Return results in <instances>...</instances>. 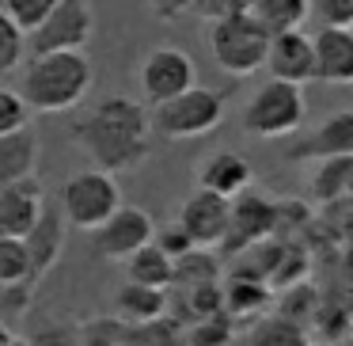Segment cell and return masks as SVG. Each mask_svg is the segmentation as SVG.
<instances>
[{
	"instance_id": "6da1fadb",
	"label": "cell",
	"mask_w": 353,
	"mask_h": 346,
	"mask_svg": "<svg viewBox=\"0 0 353 346\" xmlns=\"http://www.w3.org/2000/svg\"><path fill=\"white\" fill-rule=\"evenodd\" d=\"M148 110L130 95L95 99L72 126V145L84 148L99 171H133L148 156Z\"/></svg>"
},
{
	"instance_id": "7a4b0ae2",
	"label": "cell",
	"mask_w": 353,
	"mask_h": 346,
	"mask_svg": "<svg viewBox=\"0 0 353 346\" xmlns=\"http://www.w3.org/2000/svg\"><path fill=\"white\" fill-rule=\"evenodd\" d=\"M92 61L84 50H54V54H31L23 69V103L31 115H61V110L80 107L92 92Z\"/></svg>"
},
{
	"instance_id": "3957f363",
	"label": "cell",
	"mask_w": 353,
	"mask_h": 346,
	"mask_svg": "<svg viewBox=\"0 0 353 346\" xmlns=\"http://www.w3.org/2000/svg\"><path fill=\"white\" fill-rule=\"evenodd\" d=\"M221 118H224V92L190 84L186 92L156 103L152 115H148V130H156L168 141H194L213 133L221 126Z\"/></svg>"
},
{
	"instance_id": "277c9868",
	"label": "cell",
	"mask_w": 353,
	"mask_h": 346,
	"mask_svg": "<svg viewBox=\"0 0 353 346\" xmlns=\"http://www.w3.org/2000/svg\"><path fill=\"white\" fill-rule=\"evenodd\" d=\"M307 103H304V88L289 84V80H274L270 77L251 99L243 103V115H239V126H243L247 137H292V133L304 126Z\"/></svg>"
},
{
	"instance_id": "5b68a950",
	"label": "cell",
	"mask_w": 353,
	"mask_h": 346,
	"mask_svg": "<svg viewBox=\"0 0 353 346\" xmlns=\"http://www.w3.org/2000/svg\"><path fill=\"white\" fill-rule=\"evenodd\" d=\"M266 42H270V31L251 12H236V16H224L209 23V54H213L216 69L236 80L254 77L262 69Z\"/></svg>"
},
{
	"instance_id": "8992f818",
	"label": "cell",
	"mask_w": 353,
	"mask_h": 346,
	"mask_svg": "<svg viewBox=\"0 0 353 346\" xmlns=\"http://www.w3.org/2000/svg\"><path fill=\"white\" fill-rule=\"evenodd\" d=\"M122 206V191H118V179L110 171H99V168H88V171H77V175L65 179L61 186V217L65 224L80 232H92L107 221L114 209Z\"/></svg>"
},
{
	"instance_id": "52a82bcc",
	"label": "cell",
	"mask_w": 353,
	"mask_h": 346,
	"mask_svg": "<svg viewBox=\"0 0 353 346\" xmlns=\"http://www.w3.org/2000/svg\"><path fill=\"white\" fill-rule=\"evenodd\" d=\"M95 31L92 0H57V8L42 19L34 31H27L31 54H54V50H84Z\"/></svg>"
},
{
	"instance_id": "ba28073f",
	"label": "cell",
	"mask_w": 353,
	"mask_h": 346,
	"mask_svg": "<svg viewBox=\"0 0 353 346\" xmlns=\"http://www.w3.org/2000/svg\"><path fill=\"white\" fill-rule=\"evenodd\" d=\"M137 80H141V95L156 107V103H163L171 95L186 92L190 84H198L194 80V57L179 46H156L145 54V61L137 69Z\"/></svg>"
},
{
	"instance_id": "9c48e42d",
	"label": "cell",
	"mask_w": 353,
	"mask_h": 346,
	"mask_svg": "<svg viewBox=\"0 0 353 346\" xmlns=\"http://www.w3.org/2000/svg\"><path fill=\"white\" fill-rule=\"evenodd\" d=\"M270 236H274V198L251 191V186L239 191L228 206V232H224V240L216 247L239 255L251 244H262Z\"/></svg>"
},
{
	"instance_id": "30bf717a",
	"label": "cell",
	"mask_w": 353,
	"mask_h": 346,
	"mask_svg": "<svg viewBox=\"0 0 353 346\" xmlns=\"http://www.w3.org/2000/svg\"><path fill=\"white\" fill-rule=\"evenodd\" d=\"M152 217L148 209L141 206H118L99 229H92V244H95V255L99 259H110V262H122L125 255H133L141 244L152 240Z\"/></svg>"
},
{
	"instance_id": "8fae6325",
	"label": "cell",
	"mask_w": 353,
	"mask_h": 346,
	"mask_svg": "<svg viewBox=\"0 0 353 346\" xmlns=\"http://www.w3.org/2000/svg\"><path fill=\"white\" fill-rule=\"evenodd\" d=\"M350 153H353V110H334L315 130L300 133L285 148V160L315 164V160H327V156H350Z\"/></svg>"
},
{
	"instance_id": "7c38bea8",
	"label": "cell",
	"mask_w": 353,
	"mask_h": 346,
	"mask_svg": "<svg viewBox=\"0 0 353 346\" xmlns=\"http://www.w3.org/2000/svg\"><path fill=\"white\" fill-rule=\"evenodd\" d=\"M228 206L232 198H221L213 191H190L179 206V229L198 247H216L228 232Z\"/></svg>"
},
{
	"instance_id": "4fadbf2b",
	"label": "cell",
	"mask_w": 353,
	"mask_h": 346,
	"mask_svg": "<svg viewBox=\"0 0 353 346\" xmlns=\"http://www.w3.org/2000/svg\"><path fill=\"white\" fill-rule=\"evenodd\" d=\"M65 217L57 206H42V213L34 217V224L23 232V247H27V262H31V282L39 285L42 274H50V270L57 267V259H61L65 251Z\"/></svg>"
},
{
	"instance_id": "5bb4252c",
	"label": "cell",
	"mask_w": 353,
	"mask_h": 346,
	"mask_svg": "<svg viewBox=\"0 0 353 346\" xmlns=\"http://www.w3.org/2000/svg\"><path fill=\"white\" fill-rule=\"evenodd\" d=\"M312 80L353 84V31L350 27H319L312 35Z\"/></svg>"
},
{
	"instance_id": "9a60e30c",
	"label": "cell",
	"mask_w": 353,
	"mask_h": 346,
	"mask_svg": "<svg viewBox=\"0 0 353 346\" xmlns=\"http://www.w3.org/2000/svg\"><path fill=\"white\" fill-rule=\"evenodd\" d=\"M262 69L274 80H289V84L304 88L312 80V35L296 31H277L266 42V57H262Z\"/></svg>"
},
{
	"instance_id": "2e32d148",
	"label": "cell",
	"mask_w": 353,
	"mask_h": 346,
	"mask_svg": "<svg viewBox=\"0 0 353 346\" xmlns=\"http://www.w3.org/2000/svg\"><path fill=\"white\" fill-rule=\"evenodd\" d=\"M201 191H213L221 198H236L239 191L254 183V168L243 153H232V148H216V153L201 156V164L194 168Z\"/></svg>"
},
{
	"instance_id": "e0dca14e",
	"label": "cell",
	"mask_w": 353,
	"mask_h": 346,
	"mask_svg": "<svg viewBox=\"0 0 353 346\" xmlns=\"http://www.w3.org/2000/svg\"><path fill=\"white\" fill-rule=\"evenodd\" d=\"M46 206V191H42L39 175L16 179V183L0 186V236H23L34 224V217Z\"/></svg>"
},
{
	"instance_id": "ac0fdd59",
	"label": "cell",
	"mask_w": 353,
	"mask_h": 346,
	"mask_svg": "<svg viewBox=\"0 0 353 346\" xmlns=\"http://www.w3.org/2000/svg\"><path fill=\"white\" fill-rule=\"evenodd\" d=\"M39 148L42 145H39L34 126H23V130H16V133H4V137H0V186L34 175V168H39Z\"/></svg>"
},
{
	"instance_id": "d6986e66",
	"label": "cell",
	"mask_w": 353,
	"mask_h": 346,
	"mask_svg": "<svg viewBox=\"0 0 353 346\" xmlns=\"http://www.w3.org/2000/svg\"><path fill=\"white\" fill-rule=\"evenodd\" d=\"M353 186V153L350 156H327V160H315L312 175H307V191L319 206H330L338 198H350Z\"/></svg>"
},
{
	"instance_id": "ffe728a7",
	"label": "cell",
	"mask_w": 353,
	"mask_h": 346,
	"mask_svg": "<svg viewBox=\"0 0 353 346\" xmlns=\"http://www.w3.org/2000/svg\"><path fill=\"white\" fill-rule=\"evenodd\" d=\"M224 289V312L236 320V316H259L270 300V285L259 270H239V274L228 278Z\"/></svg>"
},
{
	"instance_id": "44dd1931",
	"label": "cell",
	"mask_w": 353,
	"mask_h": 346,
	"mask_svg": "<svg viewBox=\"0 0 353 346\" xmlns=\"http://www.w3.org/2000/svg\"><path fill=\"white\" fill-rule=\"evenodd\" d=\"M114 308L122 323H145L156 320V316L168 312V289H152V285L141 282H125L122 289L114 293Z\"/></svg>"
},
{
	"instance_id": "7402d4cb",
	"label": "cell",
	"mask_w": 353,
	"mask_h": 346,
	"mask_svg": "<svg viewBox=\"0 0 353 346\" xmlns=\"http://www.w3.org/2000/svg\"><path fill=\"white\" fill-rule=\"evenodd\" d=\"M122 262H125V282H141V285H152V289H168L171 285V259L152 240L141 244L133 255H125Z\"/></svg>"
},
{
	"instance_id": "603a6c76",
	"label": "cell",
	"mask_w": 353,
	"mask_h": 346,
	"mask_svg": "<svg viewBox=\"0 0 353 346\" xmlns=\"http://www.w3.org/2000/svg\"><path fill=\"white\" fill-rule=\"evenodd\" d=\"M247 346H312V335H307L300 323L270 312V316H259V320L251 323Z\"/></svg>"
},
{
	"instance_id": "cb8c5ba5",
	"label": "cell",
	"mask_w": 353,
	"mask_h": 346,
	"mask_svg": "<svg viewBox=\"0 0 353 346\" xmlns=\"http://www.w3.org/2000/svg\"><path fill=\"white\" fill-rule=\"evenodd\" d=\"M251 12L270 35L277 31H296L307 23V0H251Z\"/></svg>"
},
{
	"instance_id": "d4e9b609",
	"label": "cell",
	"mask_w": 353,
	"mask_h": 346,
	"mask_svg": "<svg viewBox=\"0 0 353 346\" xmlns=\"http://www.w3.org/2000/svg\"><path fill=\"white\" fill-rule=\"evenodd\" d=\"M201 282H221V259L213 247H190L171 262V285H201Z\"/></svg>"
},
{
	"instance_id": "484cf974",
	"label": "cell",
	"mask_w": 353,
	"mask_h": 346,
	"mask_svg": "<svg viewBox=\"0 0 353 346\" xmlns=\"http://www.w3.org/2000/svg\"><path fill=\"white\" fill-rule=\"evenodd\" d=\"M122 346H183V323L168 312L145 323H122Z\"/></svg>"
},
{
	"instance_id": "4316f807",
	"label": "cell",
	"mask_w": 353,
	"mask_h": 346,
	"mask_svg": "<svg viewBox=\"0 0 353 346\" xmlns=\"http://www.w3.org/2000/svg\"><path fill=\"white\" fill-rule=\"evenodd\" d=\"M319 297H323V293L304 278V282H292V285H285V289H277L274 312L285 316V320H292V323H300V327L307 331V323H312L315 308H319Z\"/></svg>"
},
{
	"instance_id": "83f0119b",
	"label": "cell",
	"mask_w": 353,
	"mask_h": 346,
	"mask_svg": "<svg viewBox=\"0 0 353 346\" xmlns=\"http://www.w3.org/2000/svg\"><path fill=\"white\" fill-rule=\"evenodd\" d=\"M183 346H232V316L213 312L183 327Z\"/></svg>"
},
{
	"instance_id": "f1b7e54d",
	"label": "cell",
	"mask_w": 353,
	"mask_h": 346,
	"mask_svg": "<svg viewBox=\"0 0 353 346\" xmlns=\"http://www.w3.org/2000/svg\"><path fill=\"white\" fill-rule=\"evenodd\" d=\"M0 285H31V262L19 236H0Z\"/></svg>"
},
{
	"instance_id": "f546056e",
	"label": "cell",
	"mask_w": 353,
	"mask_h": 346,
	"mask_svg": "<svg viewBox=\"0 0 353 346\" xmlns=\"http://www.w3.org/2000/svg\"><path fill=\"white\" fill-rule=\"evenodd\" d=\"M54 8H57V0H0V12H4L23 35L34 31Z\"/></svg>"
},
{
	"instance_id": "4dcf8cb0",
	"label": "cell",
	"mask_w": 353,
	"mask_h": 346,
	"mask_svg": "<svg viewBox=\"0 0 353 346\" xmlns=\"http://www.w3.org/2000/svg\"><path fill=\"white\" fill-rule=\"evenodd\" d=\"M23 54H27V35L0 12V77L16 73L19 61H23Z\"/></svg>"
},
{
	"instance_id": "1f68e13d",
	"label": "cell",
	"mask_w": 353,
	"mask_h": 346,
	"mask_svg": "<svg viewBox=\"0 0 353 346\" xmlns=\"http://www.w3.org/2000/svg\"><path fill=\"white\" fill-rule=\"evenodd\" d=\"M31 126V107L23 103V95L12 92V88H0V137L4 133H16Z\"/></svg>"
},
{
	"instance_id": "d6a6232c",
	"label": "cell",
	"mask_w": 353,
	"mask_h": 346,
	"mask_svg": "<svg viewBox=\"0 0 353 346\" xmlns=\"http://www.w3.org/2000/svg\"><path fill=\"white\" fill-rule=\"evenodd\" d=\"M27 346H80V323H69V320H54V323H42Z\"/></svg>"
},
{
	"instance_id": "836d02e7",
	"label": "cell",
	"mask_w": 353,
	"mask_h": 346,
	"mask_svg": "<svg viewBox=\"0 0 353 346\" xmlns=\"http://www.w3.org/2000/svg\"><path fill=\"white\" fill-rule=\"evenodd\" d=\"M307 16L319 19V27H350L353 0H307Z\"/></svg>"
},
{
	"instance_id": "e575fe53",
	"label": "cell",
	"mask_w": 353,
	"mask_h": 346,
	"mask_svg": "<svg viewBox=\"0 0 353 346\" xmlns=\"http://www.w3.org/2000/svg\"><path fill=\"white\" fill-rule=\"evenodd\" d=\"M152 244L160 247V251L168 255L171 262H175L179 255H186L190 247H198V244H194V240L186 236L183 229H179V221H175V224H163V229H152Z\"/></svg>"
},
{
	"instance_id": "d590c367",
	"label": "cell",
	"mask_w": 353,
	"mask_h": 346,
	"mask_svg": "<svg viewBox=\"0 0 353 346\" xmlns=\"http://www.w3.org/2000/svg\"><path fill=\"white\" fill-rule=\"evenodd\" d=\"M251 0H190V12L201 19H224V16H236V12H247Z\"/></svg>"
},
{
	"instance_id": "8d00e7d4",
	"label": "cell",
	"mask_w": 353,
	"mask_h": 346,
	"mask_svg": "<svg viewBox=\"0 0 353 346\" xmlns=\"http://www.w3.org/2000/svg\"><path fill=\"white\" fill-rule=\"evenodd\" d=\"M148 8H152L156 19H163V23H171V19H183L186 12H190V0H145Z\"/></svg>"
},
{
	"instance_id": "74e56055",
	"label": "cell",
	"mask_w": 353,
	"mask_h": 346,
	"mask_svg": "<svg viewBox=\"0 0 353 346\" xmlns=\"http://www.w3.org/2000/svg\"><path fill=\"white\" fill-rule=\"evenodd\" d=\"M4 346H27V343H23V338H16V335H12V338H8V343H4Z\"/></svg>"
},
{
	"instance_id": "f35d334b",
	"label": "cell",
	"mask_w": 353,
	"mask_h": 346,
	"mask_svg": "<svg viewBox=\"0 0 353 346\" xmlns=\"http://www.w3.org/2000/svg\"><path fill=\"white\" fill-rule=\"evenodd\" d=\"M323 346H342V343H323Z\"/></svg>"
}]
</instances>
